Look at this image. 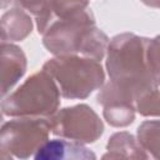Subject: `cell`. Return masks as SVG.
<instances>
[{
    "label": "cell",
    "instance_id": "cell-1",
    "mask_svg": "<svg viewBox=\"0 0 160 160\" xmlns=\"http://www.w3.org/2000/svg\"><path fill=\"white\" fill-rule=\"evenodd\" d=\"M148 39L125 34L114 38L109 48L111 84L134 101L156 80L148 68Z\"/></svg>",
    "mask_w": 160,
    "mask_h": 160
},
{
    "label": "cell",
    "instance_id": "cell-2",
    "mask_svg": "<svg viewBox=\"0 0 160 160\" xmlns=\"http://www.w3.org/2000/svg\"><path fill=\"white\" fill-rule=\"evenodd\" d=\"M44 45L49 51L58 55L80 54L101 60L108 38L95 28L91 14L82 10L52 24L45 32Z\"/></svg>",
    "mask_w": 160,
    "mask_h": 160
},
{
    "label": "cell",
    "instance_id": "cell-3",
    "mask_svg": "<svg viewBox=\"0 0 160 160\" xmlns=\"http://www.w3.org/2000/svg\"><path fill=\"white\" fill-rule=\"evenodd\" d=\"M60 90L45 70L29 78L2 101V114L9 116H48L56 111Z\"/></svg>",
    "mask_w": 160,
    "mask_h": 160
},
{
    "label": "cell",
    "instance_id": "cell-4",
    "mask_svg": "<svg viewBox=\"0 0 160 160\" xmlns=\"http://www.w3.org/2000/svg\"><path fill=\"white\" fill-rule=\"evenodd\" d=\"M44 70L55 80L64 98H86L104 81L99 60L90 58H65L49 60Z\"/></svg>",
    "mask_w": 160,
    "mask_h": 160
},
{
    "label": "cell",
    "instance_id": "cell-5",
    "mask_svg": "<svg viewBox=\"0 0 160 160\" xmlns=\"http://www.w3.org/2000/svg\"><path fill=\"white\" fill-rule=\"evenodd\" d=\"M51 121L41 118H20L2 125L1 150L16 158H28L46 142Z\"/></svg>",
    "mask_w": 160,
    "mask_h": 160
},
{
    "label": "cell",
    "instance_id": "cell-6",
    "mask_svg": "<svg viewBox=\"0 0 160 160\" xmlns=\"http://www.w3.org/2000/svg\"><path fill=\"white\" fill-rule=\"evenodd\" d=\"M102 122L86 105L64 109L51 120V132L75 141L92 142L102 134Z\"/></svg>",
    "mask_w": 160,
    "mask_h": 160
},
{
    "label": "cell",
    "instance_id": "cell-7",
    "mask_svg": "<svg viewBox=\"0 0 160 160\" xmlns=\"http://www.w3.org/2000/svg\"><path fill=\"white\" fill-rule=\"evenodd\" d=\"M36 160L95 159V154L75 140L54 139L44 142L34 154Z\"/></svg>",
    "mask_w": 160,
    "mask_h": 160
},
{
    "label": "cell",
    "instance_id": "cell-8",
    "mask_svg": "<svg viewBox=\"0 0 160 160\" xmlns=\"http://www.w3.org/2000/svg\"><path fill=\"white\" fill-rule=\"evenodd\" d=\"M138 136L142 149L160 159V121H145L139 126Z\"/></svg>",
    "mask_w": 160,
    "mask_h": 160
},
{
    "label": "cell",
    "instance_id": "cell-9",
    "mask_svg": "<svg viewBox=\"0 0 160 160\" xmlns=\"http://www.w3.org/2000/svg\"><path fill=\"white\" fill-rule=\"evenodd\" d=\"M108 150L109 151H120L118 154L116 158H121V156H126L125 152H128V156L130 158H148L146 154H144L142 151H145L142 149V146L135 142V139L126 134V132H121V134H115L111 139H109V144H108Z\"/></svg>",
    "mask_w": 160,
    "mask_h": 160
},
{
    "label": "cell",
    "instance_id": "cell-10",
    "mask_svg": "<svg viewBox=\"0 0 160 160\" xmlns=\"http://www.w3.org/2000/svg\"><path fill=\"white\" fill-rule=\"evenodd\" d=\"M148 68L155 79L160 78V36L148 44Z\"/></svg>",
    "mask_w": 160,
    "mask_h": 160
},
{
    "label": "cell",
    "instance_id": "cell-11",
    "mask_svg": "<svg viewBox=\"0 0 160 160\" xmlns=\"http://www.w3.org/2000/svg\"><path fill=\"white\" fill-rule=\"evenodd\" d=\"M141 1L151 6H160V0H141Z\"/></svg>",
    "mask_w": 160,
    "mask_h": 160
},
{
    "label": "cell",
    "instance_id": "cell-12",
    "mask_svg": "<svg viewBox=\"0 0 160 160\" xmlns=\"http://www.w3.org/2000/svg\"><path fill=\"white\" fill-rule=\"evenodd\" d=\"M10 2V4H14L15 0H2V6H6V4Z\"/></svg>",
    "mask_w": 160,
    "mask_h": 160
}]
</instances>
